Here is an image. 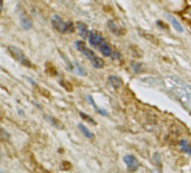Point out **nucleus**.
Returning <instances> with one entry per match:
<instances>
[{
    "label": "nucleus",
    "mask_w": 191,
    "mask_h": 173,
    "mask_svg": "<svg viewBox=\"0 0 191 173\" xmlns=\"http://www.w3.org/2000/svg\"><path fill=\"white\" fill-rule=\"evenodd\" d=\"M62 169L65 170V171H69V170H72V164L68 161H64L62 163Z\"/></svg>",
    "instance_id": "2eb2a0df"
},
{
    "label": "nucleus",
    "mask_w": 191,
    "mask_h": 173,
    "mask_svg": "<svg viewBox=\"0 0 191 173\" xmlns=\"http://www.w3.org/2000/svg\"><path fill=\"white\" fill-rule=\"evenodd\" d=\"M179 145H180V147H181V150H182V151L191 155V146L189 145V143H188L187 141L181 140V141L179 142Z\"/></svg>",
    "instance_id": "9b49d317"
},
{
    "label": "nucleus",
    "mask_w": 191,
    "mask_h": 173,
    "mask_svg": "<svg viewBox=\"0 0 191 173\" xmlns=\"http://www.w3.org/2000/svg\"><path fill=\"white\" fill-rule=\"evenodd\" d=\"M107 26H108V28H110V30L113 33V34H115V35H117V36H121V35H124L125 34V30L123 28H121L120 26L116 24V22L114 21H108V24H107Z\"/></svg>",
    "instance_id": "423d86ee"
},
{
    "label": "nucleus",
    "mask_w": 191,
    "mask_h": 173,
    "mask_svg": "<svg viewBox=\"0 0 191 173\" xmlns=\"http://www.w3.org/2000/svg\"><path fill=\"white\" fill-rule=\"evenodd\" d=\"M76 47H77L78 51H81L85 57L92 63V65L95 68H103L104 67V60L102 58H99L92 49H90L83 42H77L76 43Z\"/></svg>",
    "instance_id": "f03ea898"
},
{
    "label": "nucleus",
    "mask_w": 191,
    "mask_h": 173,
    "mask_svg": "<svg viewBox=\"0 0 191 173\" xmlns=\"http://www.w3.org/2000/svg\"><path fill=\"white\" fill-rule=\"evenodd\" d=\"M8 51H9V54H10L16 60H18V62H19L20 64H22L24 66H26V67H33L31 62L29 60L28 58H27V56H26L19 48H17V47H15V46H8Z\"/></svg>",
    "instance_id": "20e7f679"
},
{
    "label": "nucleus",
    "mask_w": 191,
    "mask_h": 173,
    "mask_svg": "<svg viewBox=\"0 0 191 173\" xmlns=\"http://www.w3.org/2000/svg\"><path fill=\"white\" fill-rule=\"evenodd\" d=\"M108 83L114 87V88H119L122 86V80L117 76H110L108 77Z\"/></svg>",
    "instance_id": "1a4fd4ad"
},
{
    "label": "nucleus",
    "mask_w": 191,
    "mask_h": 173,
    "mask_svg": "<svg viewBox=\"0 0 191 173\" xmlns=\"http://www.w3.org/2000/svg\"><path fill=\"white\" fill-rule=\"evenodd\" d=\"M139 34H140L142 37H144L148 42L153 44V45H159V40H158V38H156L154 35L149 34V33H147V31H142V30H139Z\"/></svg>",
    "instance_id": "0eeeda50"
},
{
    "label": "nucleus",
    "mask_w": 191,
    "mask_h": 173,
    "mask_svg": "<svg viewBox=\"0 0 191 173\" xmlns=\"http://www.w3.org/2000/svg\"><path fill=\"white\" fill-rule=\"evenodd\" d=\"M60 85L65 87V89H66V91H68V92L73 91V85H72L69 82H67V80H60Z\"/></svg>",
    "instance_id": "ddd939ff"
},
{
    "label": "nucleus",
    "mask_w": 191,
    "mask_h": 173,
    "mask_svg": "<svg viewBox=\"0 0 191 173\" xmlns=\"http://www.w3.org/2000/svg\"><path fill=\"white\" fill-rule=\"evenodd\" d=\"M46 118H47V121H48L50 124H53V126L57 127L58 130H63L64 129V125L59 122L57 118H55V117H51V116H46Z\"/></svg>",
    "instance_id": "9d476101"
},
{
    "label": "nucleus",
    "mask_w": 191,
    "mask_h": 173,
    "mask_svg": "<svg viewBox=\"0 0 191 173\" xmlns=\"http://www.w3.org/2000/svg\"><path fill=\"white\" fill-rule=\"evenodd\" d=\"M46 73L49 75V76H55L57 74V71H56V68H55V66L54 65H51L50 63H47L46 64Z\"/></svg>",
    "instance_id": "f8f14e48"
},
{
    "label": "nucleus",
    "mask_w": 191,
    "mask_h": 173,
    "mask_svg": "<svg viewBox=\"0 0 191 173\" xmlns=\"http://www.w3.org/2000/svg\"><path fill=\"white\" fill-rule=\"evenodd\" d=\"M77 127H78V130L82 132V134H83L85 137H87V138H90V140H93V138H94V134H93L92 132L88 130L85 125H83V124H78Z\"/></svg>",
    "instance_id": "6e6552de"
},
{
    "label": "nucleus",
    "mask_w": 191,
    "mask_h": 173,
    "mask_svg": "<svg viewBox=\"0 0 191 173\" xmlns=\"http://www.w3.org/2000/svg\"><path fill=\"white\" fill-rule=\"evenodd\" d=\"M51 24H53V27L56 29L58 33L66 34V33H73L74 31V26L72 25V22L64 21L63 19L60 17H58V16L53 17Z\"/></svg>",
    "instance_id": "7ed1b4c3"
},
{
    "label": "nucleus",
    "mask_w": 191,
    "mask_h": 173,
    "mask_svg": "<svg viewBox=\"0 0 191 173\" xmlns=\"http://www.w3.org/2000/svg\"><path fill=\"white\" fill-rule=\"evenodd\" d=\"M79 115L82 116V117H83V118H84L85 121H87V122L92 123V124H94V125H95V124H96V122H95V121H94V120H93L92 117H90V116H88V115H86V114H84V113H82V112H81V113H79Z\"/></svg>",
    "instance_id": "4468645a"
},
{
    "label": "nucleus",
    "mask_w": 191,
    "mask_h": 173,
    "mask_svg": "<svg viewBox=\"0 0 191 173\" xmlns=\"http://www.w3.org/2000/svg\"><path fill=\"white\" fill-rule=\"evenodd\" d=\"M34 173H49L48 171H46L42 166L38 165V164H36L35 166V170H34Z\"/></svg>",
    "instance_id": "dca6fc26"
},
{
    "label": "nucleus",
    "mask_w": 191,
    "mask_h": 173,
    "mask_svg": "<svg viewBox=\"0 0 191 173\" xmlns=\"http://www.w3.org/2000/svg\"><path fill=\"white\" fill-rule=\"evenodd\" d=\"M124 163L126 164L127 169H128V171H131V172H133V171H136L138 169H139V161L136 160L134 155H131V154H127L124 156Z\"/></svg>",
    "instance_id": "39448f33"
},
{
    "label": "nucleus",
    "mask_w": 191,
    "mask_h": 173,
    "mask_svg": "<svg viewBox=\"0 0 191 173\" xmlns=\"http://www.w3.org/2000/svg\"><path fill=\"white\" fill-rule=\"evenodd\" d=\"M88 36H90V43L92 44L93 46H95L104 56H111L112 55V48H111V46L107 44V42L99 35V33L91 31Z\"/></svg>",
    "instance_id": "f257e3e1"
}]
</instances>
